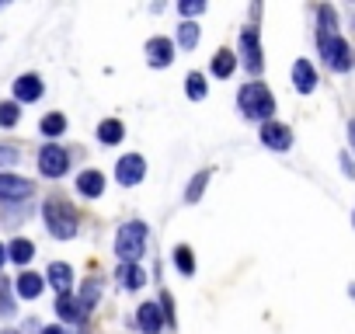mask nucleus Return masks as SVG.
<instances>
[{"label": "nucleus", "instance_id": "72a5a7b5", "mask_svg": "<svg viewBox=\"0 0 355 334\" xmlns=\"http://www.w3.org/2000/svg\"><path fill=\"white\" fill-rule=\"evenodd\" d=\"M42 334H67V331H63V327H46Z\"/></svg>", "mask_w": 355, "mask_h": 334}, {"label": "nucleus", "instance_id": "f3484780", "mask_svg": "<svg viewBox=\"0 0 355 334\" xmlns=\"http://www.w3.org/2000/svg\"><path fill=\"white\" fill-rule=\"evenodd\" d=\"M122 136H125V125H122L119 118H105V122L98 125V139H101L105 146H115V143H122Z\"/></svg>", "mask_w": 355, "mask_h": 334}, {"label": "nucleus", "instance_id": "2f4dec72", "mask_svg": "<svg viewBox=\"0 0 355 334\" xmlns=\"http://www.w3.org/2000/svg\"><path fill=\"white\" fill-rule=\"evenodd\" d=\"M341 167H345V175H348V178H352V175H355V167H352V160H348V157H345V153H341Z\"/></svg>", "mask_w": 355, "mask_h": 334}, {"label": "nucleus", "instance_id": "c9c22d12", "mask_svg": "<svg viewBox=\"0 0 355 334\" xmlns=\"http://www.w3.org/2000/svg\"><path fill=\"white\" fill-rule=\"evenodd\" d=\"M0 334H18V331H0Z\"/></svg>", "mask_w": 355, "mask_h": 334}, {"label": "nucleus", "instance_id": "5701e85b", "mask_svg": "<svg viewBox=\"0 0 355 334\" xmlns=\"http://www.w3.org/2000/svg\"><path fill=\"white\" fill-rule=\"evenodd\" d=\"M174 268L182 272V275H196V254H192V247H174Z\"/></svg>", "mask_w": 355, "mask_h": 334}, {"label": "nucleus", "instance_id": "2eb2a0df", "mask_svg": "<svg viewBox=\"0 0 355 334\" xmlns=\"http://www.w3.org/2000/svg\"><path fill=\"white\" fill-rule=\"evenodd\" d=\"M77 192H80L84 199H98V195L105 192V175H101V171H80Z\"/></svg>", "mask_w": 355, "mask_h": 334}, {"label": "nucleus", "instance_id": "a878e982", "mask_svg": "<svg viewBox=\"0 0 355 334\" xmlns=\"http://www.w3.org/2000/svg\"><path fill=\"white\" fill-rule=\"evenodd\" d=\"M56 313H60L63 320H80V317H84L73 296H60V299H56Z\"/></svg>", "mask_w": 355, "mask_h": 334}, {"label": "nucleus", "instance_id": "20e7f679", "mask_svg": "<svg viewBox=\"0 0 355 334\" xmlns=\"http://www.w3.org/2000/svg\"><path fill=\"white\" fill-rule=\"evenodd\" d=\"M317 46H320V56L327 60V67H331V70H338V73L352 70V49H348V42H345L341 35L317 39Z\"/></svg>", "mask_w": 355, "mask_h": 334}, {"label": "nucleus", "instance_id": "cd10ccee", "mask_svg": "<svg viewBox=\"0 0 355 334\" xmlns=\"http://www.w3.org/2000/svg\"><path fill=\"white\" fill-rule=\"evenodd\" d=\"M18 118H21V112H18L15 101H4V105H0V125H4V129H11Z\"/></svg>", "mask_w": 355, "mask_h": 334}, {"label": "nucleus", "instance_id": "412c9836", "mask_svg": "<svg viewBox=\"0 0 355 334\" xmlns=\"http://www.w3.org/2000/svg\"><path fill=\"white\" fill-rule=\"evenodd\" d=\"M209 178H213V171H209V167H202V171L189 182V188H185V202H199L202 192H206V185H209Z\"/></svg>", "mask_w": 355, "mask_h": 334}, {"label": "nucleus", "instance_id": "7c9ffc66", "mask_svg": "<svg viewBox=\"0 0 355 334\" xmlns=\"http://www.w3.org/2000/svg\"><path fill=\"white\" fill-rule=\"evenodd\" d=\"M18 160V150H11V146H0V167H11Z\"/></svg>", "mask_w": 355, "mask_h": 334}, {"label": "nucleus", "instance_id": "9b49d317", "mask_svg": "<svg viewBox=\"0 0 355 334\" xmlns=\"http://www.w3.org/2000/svg\"><path fill=\"white\" fill-rule=\"evenodd\" d=\"M42 98V77H35V73H21L18 80H15V105H28V101H39Z\"/></svg>", "mask_w": 355, "mask_h": 334}, {"label": "nucleus", "instance_id": "6ab92c4d", "mask_svg": "<svg viewBox=\"0 0 355 334\" xmlns=\"http://www.w3.org/2000/svg\"><path fill=\"white\" fill-rule=\"evenodd\" d=\"M98 296H101V282H98V279H87V282H84V289H80V299H77V306H80V313H84V317L94 310Z\"/></svg>", "mask_w": 355, "mask_h": 334}, {"label": "nucleus", "instance_id": "c756f323", "mask_svg": "<svg viewBox=\"0 0 355 334\" xmlns=\"http://www.w3.org/2000/svg\"><path fill=\"white\" fill-rule=\"evenodd\" d=\"M202 11H206L202 0H182V15H185V18H196V15H202Z\"/></svg>", "mask_w": 355, "mask_h": 334}, {"label": "nucleus", "instance_id": "473e14b6", "mask_svg": "<svg viewBox=\"0 0 355 334\" xmlns=\"http://www.w3.org/2000/svg\"><path fill=\"white\" fill-rule=\"evenodd\" d=\"M348 139H352V150H355V118L348 122Z\"/></svg>", "mask_w": 355, "mask_h": 334}, {"label": "nucleus", "instance_id": "f03ea898", "mask_svg": "<svg viewBox=\"0 0 355 334\" xmlns=\"http://www.w3.org/2000/svg\"><path fill=\"white\" fill-rule=\"evenodd\" d=\"M237 105L248 118H258V122H272V112H275V98L265 84H244L241 94H237Z\"/></svg>", "mask_w": 355, "mask_h": 334}, {"label": "nucleus", "instance_id": "b1692460", "mask_svg": "<svg viewBox=\"0 0 355 334\" xmlns=\"http://www.w3.org/2000/svg\"><path fill=\"white\" fill-rule=\"evenodd\" d=\"M178 46L182 49H196L199 46V25L196 21H185L182 28H178Z\"/></svg>", "mask_w": 355, "mask_h": 334}, {"label": "nucleus", "instance_id": "aec40b11", "mask_svg": "<svg viewBox=\"0 0 355 334\" xmlns=\"http://www.w3.org/2000/svg\"><path fill=\"white\" fill-rule=\"evenodd\" d=\"M119 282H122V289H139L143 282H146V275H143V268L139 265H119Z\"/></svg>", "mask_w": 355, "mask_h": 334}, {"label": "nucleus", "instance_id": "7ed1b4c3", "mask_svg": "<svg viewBox=\"0 0 355 334\" xmlns=\"http://www.w3.org/2000/svg\"><path fill=\"white\" fill-rule=\"evenodd\" d=\"M146 251V223L132 220V223H122L119 227V237H115V254L122 258V265H136Z\"/></svg>", "mask_w": 355, "mask_h": 334}, {"label": "nucleus", "instance_id": "6e6552de", "mask_svg": "<svg viewBox=\"0 0 355 334\" xmlns=\"http://www.w3.org/2000/svg\"><path fill=\"white\" fill-rule=\"evenodd\" d=\"M241 60L251 73H261L265 60H261V42H258V28H244L241 32Z\"/></svg>", "mask_w": 355, "mask_h": 334}, {"label": "nucleus", "instance_id": "0eeeda50", "mask_svg": "<svg viewBox=\"0 0 355 334\" xmlns=\"http://www.w3.org/2000/svg\"><path fill=\"white\" fill-rule=\"evenodd\" d=\"M35 195V185L18 175H0V199L4 202H28Z\"/></svg>", "mask_w": 355, "mask_h": 334}, {"label": "nucleus", "instance_id": "4be33fe9", "mask_svg": "<svg viewBox=\"0 0 355 334\" xmlns=\"http://www.w3.org/2000/svg\"><path fill=\"white\" fill-rule=\"evenodd\" d=\"M234 67H237V56H234L230 49H220V53L213 56V63H209V70H213L216 77H230Z\"/></svg>", "mask_w": 355, "mask_h": 334}, {"label": "nucleus", "instance_id": "f704fd0d", "mask_svg": "<svg viewBox=\"0 0 355 334\" xmlns=\"http://www.w3.org/2000/svg\"><path fill=\"white\" fill-rule=\"evenodd\" d=\"M4 261H8V247H4V244H0V265H4Z\"/></svg>", "mask_w": 355, "mask_h": 334}, {"label": "nucleus", "instance_id": "423d86ee", "mask_svg": "<svg viewBox=\"0 0 355 334\" xmlns=\"http://www.w3.org/2000/svg\"><path fill=\"white\" fill-rule=\"evenodd\" d=\"M143 178H146V160H143L139 153H125V157L115 164V182H119V185L132 188V185H139Z\"/></svg>", "mask_w": 355, "mask_h": 334}, {"label": "nucleus", "instance_id": "1a4fd4ad", "mask_svg": "<svg viewBox=\"0 0 355 334\" xmlns=\"http://www.w3.org/2000/svg\"><path fill=\"white\" fill-rule=\"evenodd\" d=\"M146 63H150L153 70L171 67V63H174V46H171V39H164V35L150 39V42H146Z\"/></svg>", "mask_w": 355, "mask_h": 334}, {"label": "nucleus", "instance_id": "ddd939ff", "mask_svg": "<svg viewBox=\"0 0 355 334\" xmlns=\"http://www.w3.org/2000/svg\"><path fill=\"white\" fill-rule=\"evenodd\" d=\"M49 282H53V289L60 296H70V289H73V268L67 261H53L49 265Z\"/></svg>", "mask_w": 355, "mask_h": 334}, {"label": "nucleus", "instance_id": "393cba45", "mask_svg": "<svg viewBox=\"0 0 355 334\" xmlns=\"http://www.w3.org/2000/svg\"><path fill=\"white\" fill-rule=\"evenodd\" d=\"M185 94H189L192 101H202V98H206V77H202V73H189V77H185Z\"/></svg>", "mask_w": 355, "mask_h": 334}, {"label": "nucleus", "instance_id": "4468645a", "mask_svg": "<svg viewBox=\"0 0 355 334\" xmlns=\"http://www.w3.org/2000/svg\"><path fill=\"white\" fill-rule=\"evenodd\" d=\"M42 289H46V282H42V275H35V272H21V275L15 279V292H18L21 299H39Z\"/></svg>", "mask_w": 355, "mask_h": 334}, {"label": "nucleus", "instance_id": "f8f14e48", "mask_svg": "<svg viewBox=\"0 0 355 334\" xmlns=\"http://www.w3.org/2000/svg\"><path fill=\"white\" fill-rule=\"evenodd\" d=\"M293 84H296L300 94H310V91L317 87V70H313L310 60H296V63H293Z\"/></svg>", "mask_w": 355, "mask_h": 334}, {"label": "nucleus", "instance_id": "bb28decb", "mask_svg": "<svg viewBox=\"0 0 355 334\" xmlns=\"http://www.w3.org/2000/svg\"><path fill=\"white\" fill-rule=\"evenodd\" d=\"M39 129H42L46 136H60V132L67 129V118H63L60 112H53V115H46V118H42V125H39Z\"/></svg>", "mask_w": 355, "mask_h": 334}, {"label": "nucleus", "instance_id": "dca6fc26", "mask_svg": "<svg viewBox=\"0 0 355 334\" xmlns=\"http://www.w3.org/2000/svg\"><path fill=\"white\" fill-rule=\"evenodd\" d=\"M136 317H139L143 334H157V331L164 327V313H160V306H157V303H143Z\"/></svg>", "mask_w": 355, "mask_h": 334}, {"label": "nucleus", "instance_id": "39448f33", "mask_svg": "<svg viewBox=\"0 0 355 334\" xmlns=\"http://www.w3.org/2000/svg\"><path fill=\"white\" fill-rule=\"evenodd\" d=\"M67 167H70V153H67L63 146L46 143V146L39 150V171H42L46 178H63Z\"/></svg>", "mask_w": 355, "mask_h": 334}, {"label": "nucleus", "instance_id": "a211bd4d", "mask_svg": "<svg viewBox=\"0 0 355 334\" xmlns=\"http://www.w3.org/2000/svg\"><path fill=\"white\" fill-rule=\"evenodd\" d=\"M8 258H11V261H18V265H28V261L35 258V244H32V240H25V237H18V240H11V244H8Z\"/></svg>", "mask_w": 355, "mask_h": 334}, {"label": "nucleus", "instance_id": "c85d7f7f", "mask_svg": "<svg viewBox=\"0 0 355 334\" xmlns=\"http://www.w3.org/2000/svg\"><path fill=\"white\" fill-rule=\"evenodd\" d=\"M0 317H15V303H11V292H8L4 279H0Z\"/></svg>", "mask_w": 355, "mask_h": 334}, {"label": "nucleus", "instance_id": "f257e3e1", "mask_svg": "<svg viewBox=\"0 0 355 334\" xmlns=\"http://www.w3.org/2000/svg\"><path fill=\"white\" fill-rule=\"evenodd\" d=\"M42 216H46V227H49V234H53L56 240H73L77 230H80L77 209H73L70 202H63V199H49V202L42 206Z\"/></svg>", "mask_w": 355, "mask_h": 334}, {"label": "nucleus", "instance_id": "9d476101", "mask_svg": "<svg viewBox=\"0 0 355 334\" xmlns=\"http://www.w3.org/2000/svg\"><path fill=\"white\" fill-rule=\"evenodd\" d=\"M261 143L268 150H289L293 146V129L282 125V122H265L261 125Z\"/></svg>", "mask_w": 355, "mask_h": 334}]
</instances>
